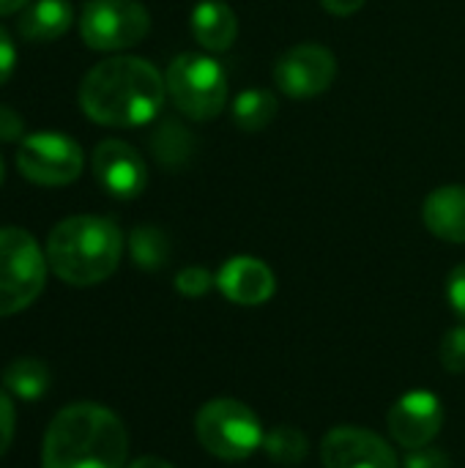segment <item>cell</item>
Returning <instances> with one entry per match:
<instances>
[{"label": "cell", "mask_w": 465, "mask_h": 468, "mask_svg": "<svg viewBox=\"0 0 465 468\" xmlns=\"http://www.w3.org/2000/svg\"><path fill=\"white\" fill-rule=\"evenodd\" d=\"M167 82L153 63L132 55H118L96 63L79 85L82 112L115 129L151 123L164 104Z\"/></svg>", "instance_id": "obj_1"}, {"label": "cell", "mask_w": 465, "mask_h": 468, "mask_svg": "<svg viewBox=\"0 0 465 468\" xmlns=\"http://www.w3.org/2000/svg\"><path fill=\"white\" fill-rule=\"evenodd\" d=\"M129 436L104 406L74 403L49 422L41 450L44 468H123Z\"/></svg>", "instance_id": "obj_2"}, {"label": "cell", "mask_w": 465, "mask_h": 468, "mask_svg": "<svg viewBox=\"0 0 465 468\" xmlns=\"http://www.w3.org/2000/svg\"><path fill=\"white\" fill-rule=\"evenodd\" d=\"M121 228L96 214H79L58 222L47 239V263L69 285L88 288L104 282L121 263Z\"/></svg>", "instance_id": "obj_3"}, {"label": "cell", "mask_w": 465, "mask_h": 468, "mask_svg": "<svg viewBox=\"0 0 465 468\" xmlns=\"http://www.w3.org/2000/svg\"><path fill=\"white\" fill-rule=\"evenodd\" d=\"M195 433L208 455L230 463L249 458L266 439L258 414L230 398L208 400L195 417Z\"/></svg>", "instance_id": "obj_4"}, {"label": "cell", "mask_w": 465, "mask_h": 468, "mask_svg": "<svg viewBox=\"0 0 465 468\" xmlns=\"http://www.w3.org/2000/svg\"><path fill=\"white\" fill-rule=\"evenodd\" d=\"M47 252L22 228H0V318L30 307L47 282Z\"/></svg>", "instance_id": "obj_5"}, {"label": "cell", "mask_w": 465, "mask_h": 468, "mask_svg": "<svg viewBox=\"0 0 465 468\" xmlns=\"http://www.w3.org/2000/svg\"><path fill=\"white\" fill-rule=\"evenodd\" d=\"M164 82L173 104L192 121H211L225 107L227 77L214 58L184 52L170 63Z\"/></svg>", "instance_id": "obj_6"}, {"label": "cell", "mask_w": 465, "mask_h": 468, "mask_svg": "<svg viewBox=\"0 0 465 468\" xmlns=\"http://www.w3.org/2000/svg\"><path fill=\"white\" fill-rule=\"evenodd\" d=\"M151 30V14L137 0H88L79 14V33L90 49L115 52L140 44Z\"/></svg>", "instance_id": "obj_7"}, {"label": "cell", "mask_w": 465, "mask_h": 468, "mask_svg": "<svg viewBox=\"0 0 465 468\" xmlns=\"http://www.w3.org/2000/svg\"><path fill=\"white\" fill-rule=\"evenodd\" d=\"M82 148L77 140L60 132H36L19 140L16 167L38 186H66L82 173Z\"/></svg>", "instance_id": "obj_8"}, {"label": "cell", "mask_w": 465, "mask_h": 468, "mask_svg": "<svg viewBox=\"0 0 465 468\" xmlns=\"http://www.w3.org/2000/svg\"><path fill=\"white\" fill-rule=\"evenodd\" d=\"M337 77V58L323 44L307 41L291 47L274 66V82L293 99H312L323 93Z\"/></svg>", "instance_id": "obj_9"}, {"label": "cell", "mask_w": 465, "mask_h": 468, "mask_svg": "<svg viewBox=\"0 0 465 468\" xmlns=\"http://www.w3.org/2000/svg\"><path fill=\"white\" fill-rule=\"evenodd\" d=\"M323 468H397L395 450L373 431L334 428L321 441Z\"/></svg>", "instance_id": "obj_10"}, {"label": "cell", "mask_w": 465, "mask_h": 468, "mask_svg": "<svg viewBox=\"0 0 465 468\" xmlns=\"http://www.w3.org/2000/svg\"><path fill=\"white\" fill-rule=\"evenodd\" d=\"M93 176L118 200H134L148 186L145 159L123 140H104L93 151Z\"/></svg>", "instance_id": "obj_11"}, {"label": "cell", "mask_w": 465, "mask_h": 468, "mask_svg": "<svg viewBox=\"0 0 465 468\" xmlns=\"http://www.w3.org/2000/svg\"><path fill=\"white\" fill-rule=\"evenodd\" d=\"M386 422L400 447L419 450L439 436L444 425V406L433 392H408L392 406Z\"/></svg>", "instance_id": "obj_12"}, {"label": "cell", "mask_w": 465, "mask_h": 468, "mask_svg": "<svg viewBox=\"0 0 465 468\" xmlns=\"http://www.w3.org/2000/svg\"><path fill=\"white\" fill-rule=\"evenodd\" d=\"M217 288L233 304L258 307V304H266L274 296L277 280H274V271L263 261L249 258V255H238V258H230L219 269Z\"/></svg>", "instance_id": "obj_13"}, {"label": "cell", "mask_w": 465, "mask_h": 468, "mask_svg": "<svg viewBox=\"0 0 465 468\" xmlns=\"http://www.w3.org/2000/svg\"><path fill=\"white\" fill-rule=\"evenodd\" d=\"M428 230L449 244H465V186H441L422 206Z\"/></svg>", "instance_id": "obj_14"}, {"label": "cell", "mask_w": 465, "mask_h": 468, "mask_svg": "<svg viewBox=\"0 0 465 468\" xmlns=\"http://www.w3.org/2000/svg\"><path fill=\"white\" fill-rule=\"evenodd\" d=\"M192 33L208 52H225L238 36V19L222 0H203L192 11Z\"/></svg>", "instance_id": "obj_15"}, {"label": "cell", "mask_w": 465, "mask_h": 468, "mask_svg": "<svg viewBox=\"0 0 465 468\" xmlns=\"http://www.w3.org/2000/svg\"><path fill=\"white\" fill-rule=\"evenodd\" d=\"M74 22V8L69 0H33L19 14V33L27 41L47 44L60 38Z\"/></svg>", "instance_id": "obj_16"}, {"label": "cell", "mask_w": 465, "mask_h": 468, "mask_svg": "<svg viewBox=\"0 0 465 468\" xmlns=\"http://www.w3.org/2000/svg\"><path fill=\"white\" fill-rule=\"evenodd\" d=\"M151 151L153 156L170 167V170H178L184 167L189 159H192V151H195V137L189 134L186 126H181L178 121H162L153 134H151Z\"/></svg>", "instance_id": "obj_17"}, {"label": "cell", "mask_w": 465, "mask_h": 468, "mask_svg": "<svg viewBox=\"0 0 465 468\" xmlns=\"http://www.w3.org/2000/svg\"><path fill=\"white\" fill-rule=\"evenodd\" d=\"M280 101L271 90L249 88L241 90L233 101V121L241 132H260L277 118Z\"/></svg>", "instance_id": "obj_18"}, {"label": "cell", "mask_w": 465, "mask_h": 468, "mask_svg": "<svg viewBox=\"0 0 465 468\" xmlns=\"http://www.w3.org/2000/svg\"><path fill=\"white\" fill-rule=\"evenodd\" d=\"M3 384L22 400H38L49 387V370L41 359H16L5 367Z\"/></svg>", "instance_id": "obj_19"}, {"label": "cell", "mask_w": 465, "mask_h": 468, "mask_svg": "<svg viewBox=\"0 0 465 468\" xmlns=\"http://www.w3.org/2000/svg\"><path fill=\"white\" fill-rule=\"evenodd\" d=\"M129 252L140 269L156 271L170 261V239L164 236V230L153 225H140L129 236Z\"/></svg>", "instance_id": "obj_20"}, {"label": "cell", "mask_w": 465, "mask_h": 468, "mask_svg": "<svg viewBox=\"0 0 465 468\" xmlns=\"http://www.w3.org/2000/svg\"><path fill=\"white\" fill-rule=\"evenodd\" d=\"M263 450H266V455L277 466H299L310 455V441H307V436L299 428H293V425H277V428H271L266 433Z\"/></svg>", "instance_id": "obj_21"}, {"label": "cell", "mask_w": 465, "mask_h": 468, "mask_svg": "<svg viewBox=\"0 0 465 468\" xmlns=\"http://www.w3.org/2000/svg\"><path fill=\"white\" fill-rule=\"evenodd\" d=\"M441 367L447 373H465V326H455L441 340Z\"/></svg>", "instance_id": "obj_22"}, {"label": "cell", "mask_w": 465, "mask_h": 468, "mask_svg": "<svg viewBox=\"0 0 465 468\" xmlns=\"http://www.w3.org/2000/svg\"><path fill=\"white\" fill-rule=\"evenodd\" d=\"M214 285H217V277H211V271L200 269V266H189V269L178 271V277H175V291L184 293L186 299L206 296Z\"/></svg>", "instance_id": "obj_23"}, {"label": "cell", "mask_w": 465, "mask_h": 468, "mask_svg": "<svg viewBox=\"0 0 465 468\" xmlns=\"http://www.w3.org/2000/svg\"><path fill=\"white\" fill-rule=\"evenodd\" d=\"M406 468H452V461L447 452L436 450V447H419V450H408Z\"/></svg>", "instance_id": "obj_24"}, {"label": "cell", "mask_w": 465, "mask_h": 468, "mask_svg": "<svg viewBox=\"0 0 465 468\" xmlns=\"http://www.w3.org/2000/svg\"><path fill=\"white\" fill-rule=\"evenodd\" d=\"M25 137V121L14 107L0 104V143H16Z\"/></svg>", "instance_id": "obj_25"}, {"label": "cell", "mask_w": 465, "mask_h": 468, "mask_svg": "<svg viewBox=\"0 0 465 468\" xmlns=\"http://www.w3.org/2000/svg\"><path fill=\"white\" fill-rule=\"evenodd\" d=\"M14 425H16L14 406H11L8 395L0 389V458L5 455V450H8L11 441H14Z\"/></svg>", "instance_id": "obj_26"}, {"label": "cell", "mask_w": 465, "mask_h": 468, "mask_svg": "<svg viewBox=\"0 0 465 468\" xmlns=\"http://www.w3.org/2000/svg\"><path fill=\"white\" fill-rule=\"evenodd\" d=\"M447 296H449V304H452L455 315L465 324V263H460V266L449 274Z\"/></svg>", "instance_id": "obj_27"}, {"label": "cell", "mask_w": 465, "mask_h": 468, "mask_svg": "<svg viewBox=\"0 0 465 468\" xmlns=\"http://www.w3.org/2000/svg\"><path fill=\"white\" fill-rule=\"evenodd\" d=\"M14 66H16V49H14V41L11 36L0 27V85L8 82V77L14 74Z\"/></svg>", "instance_id": "obj_28"}, {"label": "cell", "mask_w": 465, "mask_h": 468, "mask_svg": "<svg viewBox=\"0 0 465 468\" xmlns=\"http://www.w3.org/2000/svg\"><path fill=\"white\" fill-rule=\"evenodd\" d=\"M365 3H367V0H321V5H323L329 14H334V16H351V14H356Z\"/></svg>", "instance_id": "obj_29"}, {"label": "cell", "mask_w": 465, "mask_h": 468, "mask_svg": "<svg viewBox=\"0 0 465 468\" xmlns=\"http://www.w3.org/2000/svg\"><path fill=\"white\" fill-rule=\"evenodd\" d=\"M129 468H175L170 466L167 461H162V458H140V461H134Z\"/></svg>", "instance_id": "obj_30"}, {"label": "cell", "mask_w": 465, "mask_h": 468, "mask_svg": "<svg viewBox=\"0 0 465 468\" xmlns=\"http://www.w3.org/2000/svg\"><path fill=\"white\" fill-rule=\"evenodd\" d=\"M27 3H33V0H0V16H5V14H14V11L25 8Z\"/></svg>", "instance_id": "obj_31"}, {"label": "cell", "mask_w": 465, "mask_h": 468, "mask_svg": "<svg viewBox=\"0 0 465 468\" xmlns=\"http://www.w3.org/2000/svg\"><path fill=\"white\" fill-rule=\"evenodd\" d=\"M3 178H5V165H3V156H0V184H3Z\"/></svg>", "instance_id": "obj_32"}]
</instances>
